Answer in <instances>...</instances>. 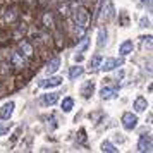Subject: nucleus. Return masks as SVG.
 Wrapping results in <instances>:
<instances>
[{"instance_id": "1", "label": "nucleus", "mask_w": 153, "mask_h": 153, "mask_svg": "<svg viewBox=\"0 0 153 153\" xmlns=\"http://www.w3.org/2000/svg\"><path fill=\"white\" fill-rule=\"evenodd\" d=\"M72 19H74V22H76L77 28L86 29L88 28V24H90V12L86 10V7L77 5V7L72 9Z\"/></svg>"}, {"instance_id": "2", "label": "nucleus", "mask_w": 153, "mask_h": 153, "mask_svg": "<svg viewBox=\"0 0 153 153\" xmlns=\"http://www.w3.org/2000/svg\"><path fill=\"white\" fill-rule=\"evenodd\" d=\"M120 65H124V59L122 57H119V59H115V57H110V59H102V64H100V69L103 71V72H110V71L117 69V67H120Z\"/></svg>"}, {"instance_id": "3", "label": "nucleus", "mask_w": 153, "mask_h": 153, "mask_svg": "<svg viewBox=\"0 0 153 153\" xmlns=\"http://www.w3.org/2000/svg\"><path fill=\"white\" fill-rule=\"evenodd\" d=\"M9 60H10V65H14L16 69H24L26 65H28V60H26V57L19 53V52H12L10 57H9Z\"/></svg>"}, {"instance_id": "4", "label": "nucleus", "mask_w": 153, "mask_h": 153, "mask_svg": "<svg viewBox=\"0 0 153 153\" xmlns=\"http://www.w3.org/2000/svg\"><path fill=\"white\" fill-rule=\"evenodd\" d=\"M138 120L139 119L132 114V112H126L124 115H122V126H124L126 131H132L136 126H138Z\"/></svg>"}, {"instance_id": "5", "label": "nucleus", "mask_w": 153, "mask_h": 153, "mask_svg": "<svg viewBox=\"0 0 153 153\" xmlns=\"http://www.w3.org/2000/svg\"><path fill=\"white\" fill-rule=\"evenodd\" d=\"M112 16H114V5H112V0H105L102 9H100V21H108Z\"/></svg>"}, {"instance_id": "6", "label": "nucleus", "mask_w": 153, "mask_h": 153, "mask_svg": "<svg viewBox=\"0 0 153 153\" xmlns=\"http://www.w3.org/2000/svg\"><path fill=\"white\" fill-rule=\"evenodd\" d=\"M152 148H153V139L152 136H148V134H143L141 138H139L138 141V152H152Z\"/></svg>"}, {"instance_id": "7", "label": "nucleus", "mask_w": 153, "mask_h": 153, "mask_svg": "<svg viewBox=\"0 0 153 153\" xmlns=\"http://www.w3.org/2000/svg\"><path fill=\"white\" fill-rule=\"evenodd\" d=\"M62 84V77L59 76H53V77H47V79H42L40 83H38V86L40 88H57V86H60Z\"/></svg>"}, {"instance_id": "8", "label": "nucleus", "mask_w": 153, "mask_h": 153, "mask_svg": "<svg viewBox=\"0 0 153 153\" xmlns=\"http://www.w3.org/2000/svg\"><path fill=\"white\" fill-rule=\"evenodd\" d=\"M100 97L103 100H114V98L119 97V90L115 86H103L102 91H100Z\"/></svg>"}, {"instance_id": "9", "label": "nucleus", "mask_w": 153, "mask_h": 153, "mask_svg": "<svg viewBox=\"0 0 153 153\" xmlns=\"http://www.w3.org/2000/svg\"><path fill=\"white\" fill-rule=\"evenodd\" d=\"M19 53H22L26 59H33L35 57V48L29 42H21L19 43Z\"/></svg>"}, {"instance_id": "10", "label": "nucleus", "mask_w": 153, "mask_h": 153, "mask_svg": "<svg viewBox=\"0 0 153 153\" xmlns=\"http://www.w3.org/2000/svg\"><path fill=\"white\" fill-rule=\"evenodd\" d=\"M57 100H59V93H45L40 98V105H43V107H52V105L57 103Z\"/></svg>"}, {"instance_id": "11", "label": "nucleus", "mask_w": 153, "mask_h": 153, "mask_svg": "<svg viewBox=\"0 0 153 153\" xmlns=\"http://www.w3.org/2000/svg\"><path fill=\"white\" fill-rule=\"evenodd\" d=\"M17 17H19V10H17V7L5 9V12H4V21H5V22L12 24V22L17 21Z\"/></svg>"}, {"instance_id": "12", "label": "nucleus", "mask_w": 153, "mask_h": 153, "mask_svg": "<svg viewBox=\"0 0 153 153\" xmlns=\"http://www.w3.org/2000/svg\"><path fill=\"white\" fill-rule=\"evenodd\" d=\"M14 107H16L14 102H7V103L2 105V108H0V119H10V115L14 114Z\"/></svg>"}, {"instance_id": "13", "label": "nucleus", "mask_w": 153, "mask_h": 153, "mask_svg": "<svg viewBox=\"0 0 153 153\" xmlns=\"http://www.w3.org/2000/svg\"><path fill=\"white\" fill-rule=\"evenodd\" d=\"M59 69H60V57H53V59H50L48 64H47V67H45L47 74H53V72H57Z\"/></svg>"}, {"instance_id": "14", "label": "nucleus", "mask_w": 153, "mask_h": 153, "mask_svg": "<svg viewBox=\"0 0 153 153\" xmlns=\"http://www.w3.org/2000/svg\"><path fill=\"white\" fill-rule=\"evenodd\" d=\"M132 50H134V43H132L131 40H126V42H122L120 47H119V55L126 57V55H129Z\"/></svg>"}, {"instance_id": "15", "label": "nucleus", "mask_w": 153, "mask_h": 153, "mask_svg": "<svg viewBox=\"0 0 153 153\" xmlns=\"http://www.w3.org/2000/svg\"><path fill=\"white\" fill-rule=\"evenodd\" d=\"M93 93H95V83H93V81H86V83L83 84V88H81L83 98H91Z\"/></svg>"}, {"instance_id": "16", "label": "nucleus", "mask_w": 153, "mask_h": 153, "mask_svg": "<svg viewBox=\"0 0 153 153\" xmlns=\"http://www.w3.org/2000/svg\"><path fill=\"white\" fill-rule=\"evenodd\" d=\"M132 107H134V110H136V112H145L146 108H148V102H146V98L138 97L136 100H134Z\"/></svg>"}, {"instance_id": "17", "label": "nucleus", "mask_w": 153, "mask_h": 153, "mask_svg": "<svg viewBox=\"0 0 153 153\" xmlns=\"http://www.w3.org/2000/svg\"><path fill=\"white\" fill-rule=\"evenodd\" d=\"M97 45H98V48H103L105 45H107V29H105V28H100V29H98Z\"/></svg>"}, {"instance_id": "18", "label": "nucleus", "mask_w": 153, "mask_h": 153, "mask_svg": "<svg viewBox=\"0 0 153 153\" xmlns=\"http://www.w3.org/2000/svg\"><path fill=\"white\" fill-rule=\"evenodd\" d=\"M100 64H102V55H100V53H95V55L91 57V60H90V71L91 72L98 71L100 69Z\"/></svg>"}, {"instance_id": "19", "label": "nucleus", "mask_w": 153, "mask_h": 153, "mask_svg": "<svg viewBox=\"0 0 153 153\" xmlns=\"http://www.w3.org/2000/svg\"><path fill=\"white\" fill-rule=\"evenodd\" d=\"M10 127H12L10 119H0V136L7 134V132L10 131Z\"/></svg>"}, {"instance_id": "20", "label": "nucleus", "mask_w": 153, "mask_h": 153, "mask_svg": "<svg viewBox=\"0 0 153 153\" xmlns=\"http://www.w3.org/2000/svg\"><path fill=\"white\" fill-rule=\"evenodd\" d=\"M72 107H74V100L71 97H65L62 100V103H60V108H62V112H65V114L72 110Z\"/></svg>"}, {"instance_id": "21", "label": "nucleus", "mask_w": 153, "mask_h": 153, "mask_svg": "<svg viewBox=\"0 0 153 153\" xmlns=\"http://www.w3.org/2000/svg\"><path fill=\"white\" fill-rule=\"evenodd\" d=\"M83 72H84L83 65H74V67H71V71H69V77L71 79H77V77L83 76Z\"/></svg>"}, {"instance_id": "22", "label": "nucleus", "mask_w": 153, "mask_h": 153, "mask_svg": "<svg viewBox=\"0 0 153 153\" xmlns=\"http://www.w3.org/2000/svg\"><path fill=\"white\" fill-rule=\"evenodd\" d=\"M88 45H90V38H88V36H83V38H81V42L77 43V52H79V53H83V52H86V50H88Z\"/></svg>"}, {"instance_id": "23", "label": "nucleus", "mask_w": 153, "mask_h": 153, "mask_svg": "<svg viewBox=\"0 0 153 153\" xmlns=\"http://www.w3.org/2000/svg\"><path fill=\"white\" fill-rule=\"evenodd\" d=\"M102 152H108V153H117L119 148H115V146L112 145L110 141H103L102 143Z\"/></svg>"}, {"instance_id": "24", "label": "nucleus", "mask_w": 153, "mask_h": 153, "mask_svg": "<svg viewBox=\"0 0 153 153\" xmlns=\"http://www.w3.org/2000/svg\"><path fill=\"white\" fill-rule=\"evenodd\" d=\"M141 48L143 50H152V36H141Z\"/></svg>"}, {"instance_id": "25", "label": "nucleus", "mask_w": 153, "mask_h": 153, "mask_svg": "<svg viewBox=\"0 0 153 153\" xmlns=\"http://www.w3.org/2000/svg\"><path fill=\"white\" fill-rule=\"evenodd\" d=\"M43 24L47 28H52L53 26V16H52V12H45V16H43Z\"/></svg>"}, {"instance_id": "26", "label": "nucleus", "mask_w": 153, "mask_h": 153, "mask_svg": "<svg viewBox=\"0 0 153 153\" xmlns=\"http://www.w3.org/2000/svg\"><path fill=\"white\" fill-rule=\"evenodd\" d=\"M139 28H150V19H148V17H143V19L139 21Z\"/></svg>"}, {"instance_id": "27", "label": "nucleus", "mask_w": 153, "mask_h": 153, "mask_svg": "<svg viewBox=\"0 0 153 153\" xmlns=\"http://www.w3.org/2000/svg\"><path fill=\"white\" fill-rule=\"evenodd\" d=\"M77 141H79V143H84V141H86V132H84V129H81V131H79Z\"/></svg>"}]
</instances>
